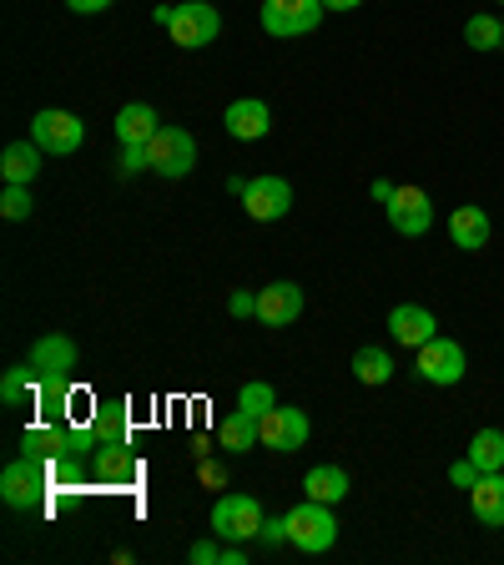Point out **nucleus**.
<instances>
[{
	"label": "nucleus",
	"mask_w": 504,
	"mask_h": 565,
	"mask_svg": "<svg viewBox=\"0 0 504 565\" xmlns=\"http://www.w3.org/2000/svg\"><path fill=\"white\" fill-rule=\"evenodd\" d=\"M258 435H262V445L268 449L293 455V449L308 445V414L293 409V404H272V409L258 419Z\"/></svg>",
	"instance_id": "obj_10"
},
{
	"label": "nucleus",
	"mask_w": 504,
	"mask_h": 565,
	"mask_svg": "<svg viewBox=\"0 0 504 565\" xmlns=\"http://www.w3.org/2000/svg\"><path fill=\"white\" fill-rule=\"evenodd\" d=\"M298 313H303V288L298 282H268L258 294V323H268V329H288Z\"/></svg>",
	"instance_id": "obj_14"
},
{
	"label": "nucleus",
	"mask_w": 504,
	"mask_h": 565,
	"mask_svg": "<svg viewBox=\"0 0 504 565\" xmlns=\"http://www.w3.org/2000/svg\"><path fill=\"white\" fill-rule=\"evenodd\" d=\"M66 6H71L76 15H96V11H106L111 0H66Z\"/></svg>",
	"instance_id": "obj_36"
},
{
	"label": "nucleus",
	"mask_w": 504,
	"mask_h": 565,
	"mask_svg": "<svg viewBox=\"0 0 504 565\" xmlns=\"http://www.w3.org/2000/svg\"><path fill=\"white\" fill-rule=\"evenodd\" d=\"M111 127H117L121 147H147V141L157 137V111L147 102H131V106H121V111H117V121H111Z\"/></svg>",
	"instance_id": "obj_18"
},
{
	"label": "nucleus",
	"mask_w": 504,
	"mask_h": 565,
	"mask_svg": "<svg viewBox=\"0 0 504 565\" xmlns=\"http://www.w3.org/2000/svg\"><path fill=\"white\" fill-rule=\"evenodd\" d=\"M323 6H329V11H358L364 0H323Z\"/></svg>",
	"instance_id": "obj_37"
},
{
	"label": "nucleus",
	"mask_w": 504,
	"mask_h": 565,
	"mask_svg": "<svg viewBox=\"0 0 504 565\" xmlns=\"http://www.w3.org/2000/svg\"><path fill=\"white\" fill-rule=\"evenodd\" d=\"M35 394H41V374H35L31 364H15L11 374L0 379V399L11 404V409H21V404H35Z\"/></svg>",
	"instance_id": "obj_24"
},
{
	"label": "nucleus",
	"mask_w": 504,
	"mask_h": 565,
	"mask_svg": "<svg viewBox=\"0 0 504 565\" xmlns=\"http://www.w3.org/2000/svg\"><path fill=\"white\" fill-rule=\"evenodd\" d=\"M384 212H388V223H394V233H404V237H423L435 227V202H429L423 188H394Z\"/></svg>",
	"instance_id": "obj_9"
},
{
	"label": "nucleus",
	"mask_w": 504,
	"mask_h": 565,
	"mask_svg": "<svg viewBox=\"0 0 504 565\" xmlns=\"http://www.w3.org/2000/svg\"><path fill=\"white\" fill-rule=\"evenodd\" d=\"M414 353H419V364L414 369H419L423 384L444 388V384H459V379H464V349H459L454 339H439L435 333V339L423 343V349H414Z\"/></svg>",
	"instance_id": "obj_11"
},
{
	"label": "nucleus",
	"mask_w": 504,
	"mask_h": 565,
	"mask_svg": "<svg viewBox=\"0 0 504 565\" xmlns=\"http://www.w3.org/2000/svg\"><path fill=\"white\" fill-rule=\"evenodd\" d=\"M131 470H137V465H131L127 445H111V439H106V445H96V480H101V484H127Z\"/></svg>",
	"instance_id": "obj_23"
},
{
	"label": "nucleus",
	"mask_w": 504,
	"mask_h": 565,
	"mask_svg": "<svg viewBox=\"0 0 504 565\" xmlns=\"http://www.w3.org/2000/svg\"><path fill=\"white\" fill-rule=\"evenodd\" d=\"M46 465H51V490H82L86 484L82 455H56V459H46Z\"/></svg>",
	"instance_id": "obj_28"
},
{
	"label": "nucleus",
	"mask_w": 504,
	"mask_h": 565,
	"mask_svg": "<svg viewBox=\"0 0 504 565\" xmlns=\"http://www.w3.org/2000/svg\"><path fill=\"white\" fill-rule=\"evenodd\" d=\"M51 494V465L35 455H21L15 465L0 470V500L11 510H41Z\"/></svg>",
	"instance_id": "obj_1"
},
{
	"label": "nucleus",
	"mask_w": 504,
	"mask_h": 565,
	"mask_svg": "<svg viewBox=\"0 0 504 565\" xmlns=\"http://www.w3.org/2000/svg\"><path fill=\"white\" fill-rule=\"evenodd\" d=\"M470 505H474V520H480V525H494V530L504 525V470H490L474 480Z\"/></svg>",
	"instance_id": "obj_16"
},
{
	"label": "nucleus",
	"mask_w": 504,
	"mask_h": 565,
	"mask_svg": "<svg viewBox=\"0 0 504 565\" xmlns=\"http://www.w3.org/2000/svg\"><path fill=\"white\" fill-rule=\"evenodd\" d=\"M217 565H247V561H243V551L233 545V551H223V561H217Z\"/></svg>",
	"instance_id": "obj_38"
},
{
	"label": "nucleus",
	"mask_w": 504,
	"mask_h": 565,
	"mask_svg": "<svg viewBox=\"0 0 504 565\" xmlns=\"http://www.w3.org/2000/svg\"><path fill=\"white\" fill-rule=\"evenodd\" d=\"M500 6H504V0H500Z\"/></svg>",
	"instance_id": "obj_40"
},
{
	"label": "nucleus",
	"mask_w": 504,
	"mask_h": 565,
	"mask_svg": "<svg viewBox=\"0 0 504 565\" xmlns=\"http://www.w3.org/2000/svg\"><path fill=\"white\" fill-rule=\"evenodd\" d=\"M262 505L253 494H223L217 505H212V535H223V541H258V525H262Z\"/></svg>",
	"instance_id": "obj_3"
},
{
	"label": "nucleus",
	"mask_w": 504,
	"mask_h": 565,
	"mask_svg": "<svg viewBox=\"0 0 504 565\" xmlns=\"http://www.w3.org/2000/svg\"><path fill=\"white\" fill-rule=\"evenodd\" d=\"M227 308H233L237 318H258V294H243V288H237V294L227 298Z\"/></svg>",
	"instance_id": "obj_33"
},
{
	"label": "nucleus",
	"mask_w": 504,
	"mask_h": 565,
	"mask_svg": "<svg viewBox=\"0 0 504 565\" xmlns=\"http://www.w3.org/2000/svg\"><path fill=\"white\" fill-rule=\"evenodd\" d=\"M253 445H262V435H258V414L233 409V419H223V449H227V455H247Z\"/></svg>",
	"instance_id": "obj_22"
},
{
	"label": "nucleus",
	"mask_w": 504,
	"mask_h": 565,
	"mask_svg": "<svg viewBox=\"0 0 504 565\" xmlns=\"http://www.w3.org/2000/svg\"><path fill=\"white\" fill-rule=\"evenodd\" d=\"M449 237H454V247H464V253H480V247L490 243V212L484 207H454L449 212Z\"/></svg>",
	"instance_id": "obj_17"
},
{
	"label": "nucleus",
	"mask_w": 504,
	"mask_h": 565,
	"mask_svg": "<svg viewBox=\"0 0 504 565\" xmlns=\"http://www.w3.org/2000/svg\"><path fill=\"white\" fill-rule=\"evenodd\" d=\"M35 172H41V147H35V141H11V147L0 152V177H6V182L31 188Z\"/></svg>",
	"instance_id": "obj_19"
},
{
	"label": "nucleus",
	"mask_w": 504,
	"mask_h": 565,
	"mask_svg": "<svg viewBox=\"0 0 504 565\" xmlns=\"http://www.w3.org/2000/svg\"><path fill=\"white\" fill-rule=\"evenodd\" d=\"M141 167H152L147 147H121V172H141Z\"/></svg>",
	"instance_id": "obj_34"
},
{
	"label": "nucleus",
	"mask_w": 504,
	"mask_h": 565,
	"mask_svg": "<svg viewBox=\"0 0 504 565\" xmlns=\"http://www.w3.org/2000/svg\"><path fill=\"white\" fill-rule=\"evenodd\" d=\"M243 207L253 223H278L293 212V188H288V177H247V192H243Z\"/></svg>",
	"instance_id": "obj_7"
},
{
	"label": "nucleus",
	"mask_w": 504,
	"mask_h": 565,
	"mask_svg": "<svg viewBox=\"0 0 504 565\" xmlns=\"http://www.w3.org/2000/svg\"><path fill=\"white\" fill-rule=\"evenodd\" d=\"M348 475L339 470V465H313V470L303 475V490H308V500H323V505H339L343 494H348Z\"/></svg>",
	"instance_id": "obj_20"
},
{
	"label": "nucleus",
	"mask_w": 504,
	"mask_h": 565,
	"mask_svg": "<svg viewBox=\"0 0 504 565\" xmlns=\"http://www.w3.org/2000/svg\"><path fill=\"white\" fill-rule=\"evenodd\" d=\"M31 141L51 157H71L86 141V127L76 111H35L31 117Z\"/></svg>",
	"instance_id": "obj_4"
},
{
	"label": "nucleus",
	"mask_w": 504,
	"mask_h": 565,
	"mask_svg": "<svg viewBox=\"0 0 504 565\" xmlns=\"http://www.w3.org/2000/svg\"><path fill=\"white\" fill-rule=\"evenodd\" d=\"M258 541L268 545V551H278V545H288V515H272L258 525Z\"/></svg>",
	"instance_id": "obj_31"
},
{
	"label": "nucleus",
	"mask_w": 504,
	"mask_h": 565,
	"mask_svg": "<svg viewBox=\"0 0 504 565\" xmlns=\"http://www.w3.org/2000/svg\"><path fill=\"white\" fill-rule=\"evenodd\" d=\"M217 561H223V551H217L212 541H197V545H192V565H217Z\"/></svg>",
	"instance_id": "obj_35"
},
{
	"label": "nucleus",
	"mask_w": 504,
	"mask_h": 565,
	"mask_svg": "<svg viewBox=\"0 0 504 565\" xmlns=\"http://www.w3.org/2000/svg\"><path fill=\"white\" fill-rule=\"evenodd\" d=\"M147 157H152L157 177H187L192 162H197V141L182 127H157V137L147 141Z\"/></svg>",
	"instance_id": "obj_5"
},
{
	"label": "nucleus",
	"mask_w": 504,
	"mask_h": 565,
	"mask_svg": "<svg viewBox=\"0 0 504 565\" xmlns=\"http://www.w3.org/2000/svg\"><path fill=\"white\" fill-rule=\"evenodd\" d=\"M388 333H394V343H404V349H423V343L439 333V318L423 303H394V313H388Z\"/></svg>",
	"instance_id": "obj_12"
},
{
	"label": "nucleus",
	"mask_w": 504,
	"mask_h": 565,
	"mask_svg": "<svg viewBox=\"0 0 504 565\" xmlns=\"http://www.w3.org/2000/svg\"><path fill=\"white\" fill-rule=\"evenodd\" d=\"M223 127L233 131L237 141H258V137H268L272 131V111H268V102H258V96H243V102L227 106Z\"/></svg>",
	"instance_id": "obj_15"
},
{
	"label": "nucleus",
	"mask_w": 504,
	"mask_h": 565,
	"mask_svg": "<svg viewBox=\"0 0 504 565\" xmlns=\"http://www.w3.org/2000/svg\"><path fill=\"white\" fill-rule=\"evenodd\" d=\"M25 364L41 379H71V369H76V343H71L66 333H46V339L31 343V359H25Z\"/></svg>",
	"instance_id": "obj_13"
},
{
	"label": "nucleus",
	"mask_w": 504,
	"mask_h": 565,
	"mask_svg": "<svg viewBox=\"0 0 504 565\" xmlns=\"http://www.w3.org/2000/svg\"><path fill=\"white\" fill-rule=\"evenodd\" d=\"M470 459L480 465V475L504 470V429H480L474 445H470Z\"/></svg>",
	"instance_id": "obj_26"
},
{
	"label": "nucleus",
	"mask_w": 504,
	"mask_h": 565,
	"mask_svg": "<svg viewBox=\"0 0 504 565\" xmlns=\"http://www.w3.org/2000/svg\"><path fill=\"white\" fill-rule=\"evenodd\" d=\"M0 212H6L11 223L31 217V188H15V182H6V198H0Z\"/></svg>",
	"instance_id": "obj_30"
},
{
	"label": "nucleus",
	"mask_w": 504,
	"mask_h": 565,
	"mask_svg": "<svg viewBox=\"0 0 504 565\" xmlns=\"http://www.w3.org/2000/svg\"><path fill=\"white\" fill-rule=\"evenodd\" d=\"M127 404H96L92 409V429H96V439H111V445H127Z\"/></svg>",
	"instance_id": "obj_25"
},
{
	"label": "nucleus",
	"mask_w": 504,
	"mask_h": 565,
	"mask_svg": "<svg viewBox=\"0 0 504 565\" xmlns=\"http://www.w3.org/2000/svg\"><path fill=\"white\" fill-rule=\"evenodd\" d=\"M339 541V520H333V505L323 500H303L298 510H288V545H298L303 555H323Z\"/></svg>",
	"instance_id": "obj_2"
},
{
	"label": "nucleus",
	"mask_w": 504,
	"mask_h": 565,
	"mask_svg": "<svg viewBox=\"0 0 504 565\" xmlns=\"http://www.w3.org/2000/svg\"><path fill=\"white\" fill-rule=\"evenodd\" d=\"M464 41H470L474 51H494V46H504V25L494 21V15H470V25H464Z\"/></svg>",
	"instance_id": "obj_27"
},
{
	"label": "nucleus",
	"mask_w": 504,
	"mask_h": 565,
	"mask_svg": "<svg viewBox=\"0 0 504 565\" xmlns=\"http://www.w3.org/2000/svg\"><path fill=\"white\" fill-rule=\"evenodd\" d=\"M474 480H480V465H474L470 455L449 465V484H459V490H474Z\"/></svg>",
	"instance_id": "obj_32"
},
{
	"label": "nucleus",
	"mask_w": 504,
	"mask_h": 565,
	"mask_svg": "<svg viewBox=\"0 0 504 565\" xmlns=\"http://www.w3.org/2000/svg\"><path fill=\"white\" fill-rule=\"evenodd\" d=\"M323 11V0H262V25L272 35H313Z\"/></svg>",
	"instance_id": "obj_8"
},
{
	"label": "nucleus",
	"mask_w": 504,
	"mask_h": 565,
	"mask_svg": "<svg viewBox=\"0 0 504 565\" xmlns=\"http://www.w3.org/2000/svg\"><path fill=\"white\" fill-rule=\"evenodd\" d=\"M272 404H278V394H272V384H258V379H253V384H243V394H237V409H247V414H268Z\"/></svg>",
	"instance_id": "obj_29"
},
{
	"label": "nucleus",
	"mask_w": 504,
	"mask_h": 565,
	"mask_svg": "<svg viewBox=\"0 0 504 565\" xmlns=\"http://www.w3.org/2000/svg\"><path fill=\"white\" fill-rule=\"evenodd\" d=\"M172 41L176 46H207V41H217V31H223V15H217V6H207V0H187V6H172Z\"/></svg>",
	"instance_id": "obj_6"
},
{
	"label": "nucleus",
	"mask_w": 504,
	"mask_h": 565,
	"mask_svg": "<svg viewBox=\"0 0 504 565\" xmlns=\"http://www.w3.org/2000/svg\"><path fill=\"white\" fill-rule=\"evenodd\" d=\"M500 25H504V15H500Z\"/></svg>",
	"instance_id": "obj_39"
},
{
	"label": "nucleus",
	"mask_w": 504,
	"mask_h": 565,
	"mask_svg": "<svg viewBox=\"0 0 504 565\" xmlns=\"http://www.w3.org/2000/svg\"><path fill=\"white\" fill-rule=\"evenodd\" d=\"M353 379H358V384H368V388L388 384V379H394V353L374 349V343H368V349H358V353H353Z\"/></svg>",
	"instance_id": "obj_21"
}]
</instances>
